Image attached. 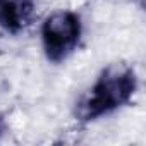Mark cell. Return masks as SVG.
<instances>
[{
	"mask_svg": "<svg viewBox=\"0 0 146 146\" xmlns=\"http://www.w3.org/2000/svg\"><path fill=\"white\" fill-rule=\"evenodd\" d=\"M35 16V0H0V28L5 33L19 35Z\"/></svg>",
	"mask_w": 146,
	"mask_h": 146,
	"instance_id": "3957f363",
	"label": "cell"
},
{
	"mask_svg": "<svg viewBox=\"0 0 146 146\" xmlns=\"http://www.w3.org/2000/svg\"><path fill=\"white\" fill-rule=\"evenodd\" d=\"M136 90V70L127 64H110L100 72L93 86L78 100L74 113L81 122L96 120L129 103Z\"/></svg>",
	"mask_w": 146,
	"mask_h": 146,
	"instance_id": "6da1fadb",
	"label": "cell"
},
{
	"mask_svg": "<svg viewBox=\"0 0 146 146\" xmlns=\"http://www.w3.org/2000/svg\"><path fill=\"white\" fill-rule=\"evenodd\" d=\"M83 35L81 17L72 11H57L50 14L41 26L43 50L48 60L62 62L79 45Z\"/></svg>",
	"mask_w": 146,
	"mask_h": 146,
	"instance_id": "7a4b0ae2",
	"label": "cell"
},
{
	"mask_svg": "<svg viewBox=\"0 0 146 146\" xmlns=\"http://www.w3.org/2000/svg\"><path fill=\"white\" fill-rule=\"evenodd\" d=\"M0 134H2V124H0Z\"/></svg>",
	"mask_w": 146,
	"mask_h": 146,
	"instance_id": "277c9868",
	"label": "cell"
}]
</instances>
